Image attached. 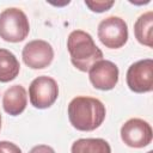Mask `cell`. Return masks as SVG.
Instances as JSON below:
<instances>
[{"instance_id":"9","label":"cell","mask_w":153,"mask_h":153,"mask_svg":"<svg viewBox=\"0 0 153 153\" xmlns=\"http://www.w3.org/2000/svg\"><path fill=\"white\" fill-rule=\"evenodd\" d=\"M88 76L96 88L109 91L118 82V67L109 60H100L90 68Z\"/></svg>"},{"instance_id":"14","label":"cell","mask_w":153,"mask_h":153,"mask_svg":"<svg viewBox=\"0 0 153 153\" xmlns=\"http://www.w3.org/2000/svg\"><path fill=\"white\" fill-rule=\"evenodd\" d=\"M85 4L91 11L100 13V12L108 11L115 2L114 1H85Z\"/></svg>"},{"instance_id":"11","label":"cell","mask_w":153,"mask_h":153,"mask_svg":"<svg viewBox=\"0 0 153 153\" xmlns=\"http://www.w3.org/2000/svg\"><path fill=\"white\" fill-rule=\"evenodd\" d=\"M20 65L16 55L7 49L0 48V82H8L19 74Z\"/></svg>"},{"instance_id":"1","label":"cell","mask_w":153,"mask_h":153,"mask_svg":"<svg viewBox=\"0 0 153 153\" xmlns=\"http://www.w3.org/2000/svg\"><path fill=\"white\" fill-rule=\"evenodd\" d=\"M104 104L92 97L79 96L71 100L68 105V118L71 124L81 131L97 129L105 120Z\"/></svg>"},{"instance_id":"15","label":"cell","mask_w":153,"mask_h":153,"mask_svg":"<svg viewBox=\"0 0 153 153\" xmlns=\"http://www.w3.org/2000/svg\"><path fill=\"white\" fill-rule=\"evenodd\" d=\"M0 153H22V151L13 142L0 141Z\"/></svg>"},{"instance_id":"18","label":"cell","mask_w":153,"mask_h":153,"mask_svg":"<svg viewBox=\"0 0 153 153\" xmlns=\"http://www.w3.org/2000/svg\"><path fill=\"white\" fill-rule=\"evenodd\" d=\"M147 153H153V152H152V151H149V152H147Z\"/></svg>"},{"instance_id":"3","label":"cell","mask_w":153,"mask_h":153,"mask_svg":"<svg viewBox=\"0 0 153 153\" xmlns=\"http://www.w3.org/2000/svg\"><path fill=\"white\" fill-rule=\"evenodd\" d=\"M30 24L26 14L16 7L6 8L0 13V37L6 42L18 43L26 38Z\"/></svg>"},{"instance_id":"13","label":"cell","mask_w":153,"mask_h":153,"mask_svg":"<svg viewBox=\"0 0 153 153\" xmlns=\"http://www.w3.org/2000/svg\"><path fill=\"white\" fill-rule=\"evenodd\" d=\"M72 153H111L110 145L104 139H79L73 142Z\"/></svg>"},{"instance_id":"2","label":"cell","mask_w":153,"mask_h":153,"mask_svg":"<svg viewBox=\"0 0 153 153\" xmlns=\"http://www.w3.org/2000/svg\"><path fill=\"white\" fill-rule=\"evenodd\" d=\"M67 48L73 66L81 72H88L94 63L103 60V53L96 45L92 36L82 30H74L69 33Z\"/></svg>"},{"instance_id":"17","label":"cell","mask_w":153,"mask_h":153,"mask_svg":"<svg viewBox=\"0 0 153 153\" xmlns=\"http://www.w3.org/2000/svg\"><path fill=\"white\" fill-rule=\"evenodd\" d=\"M0 129H1V115H0Z\"/></svg>"},{"instance_id":"4","label":"cell","mask_w":153,"mask_h":153,"mask_svg":"<svg viewBox=\"0 0 153 153\" xmlns=\"http://www.w3.org/2000/svg\"><path fill=\"white\" fill-rule=\"evenodd\" d=\"M98 38L106 48L118 49L123 47L128 41L127 23L115 16L103 19L98 25Z\"/></svg>"},{"instance_id":"8","label":"cell","mask_w":153,"mask_h":153,"mask_svg":"<svg viewBox=\"0 0 153 153\" xmlns=\"http://www.w3.org/2000/svg\"><path fill=\"white\" fill-rule=\"evenodd\" d=\"M23 61L32 69H43L48 67L54 59L53 47L43 41L35 39L25 44L22 51Z\"/></svg>"},{"instance_id":"6","label":"cell","mask_w":153,"mask_h":153,"mask_svg":"<svg viewBox=\"0 0 153 153\" xmlns=\"http://www.w3.org/2000/svg\"><path fill=\"white\" fill-rule=\"evenodd\" d=\"M127 85L135 93L151 92L153 88V60L145 59L134 62L127 71Z\"/></svg>"},{"instance_id":"12","label":"cell","mask_w":153,"mask_h":153,"mask_svg":"<svg viewBox=\"0 0 153 153\" xmlns=\"http://www.w3.org/2000/svg\"><path fill=\"white\" fill-rule=\"evenodd\" d=\"M152 30H153V12L148 11L141 14L134 24V33L136 39L147 47H152Z\"/></svg>"},{"instance_id":"16","label":"cell","mask_w":153,"mask_h":153,"mask_svg":"<svg viewBox=\"0 0 153 153\" xmlns=\"http://www.w3.org/2000/svg\"><path fill=\"white\" fill-rule=\"evenodd\" d=\"M29 153H55V151L50 146H47V145H37V146L32 147Z\"/></svg>"},{"instance_id":"5","label":"cell","mask_w":153,"mask_h":153,"mask_svg":"<svg viewBox=\"0 0 153 153\" xmlns=\"http://www.w3.org/2000/svg\"><path fill=\"white\" fill-rule=\"evenodd\" d=\"M59 96L57 82L47 75L33 79L29 87L30 103L37 109H47L51 106Z\"/></svg>"},{"instance_id":"7","label":"cell","mask_w":153,"mask_h":153,"mask_svg":"<svg viewBox=\"0 0 153 153\" xmlns=\"http://www.w3.org/2000/svg\"><path fill=\"white\" fill-rule=\"evenodd\" d=\"M153 136L152 127L141 118H130L121 128L122 141L133 148H142L151 143Z\"/></svg>"},{"instance_id":"10","label":"cell","mask_w":153,"mask_h":153,"mask_svg":"<svg viewBox=\"0 0 153 153\" xmlns=\"http://www.w3.org/2000/svg\"><path fill=\"white\" fill-rule=\"evenodd\" d=\"M27 104L26 90L22 85H13L8 87L2 97L4 110L11 116L20 115Z\"/></svg>"}]
</instances>
